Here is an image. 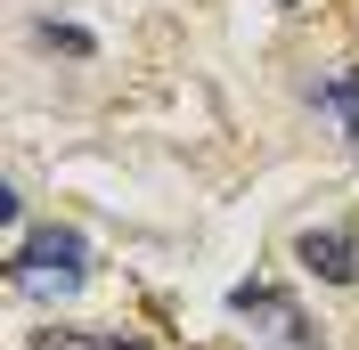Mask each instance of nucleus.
<instances>
[{"label":"nucleus","mask_w":359,"mask_h":350,"mask_svg":"<svg viewBox=\"0 0 359 350\" xmlns=\"http://www.w3.org/2000/svg\"><path fill=\"white\" fill-rule=\"evenodd\" d=\"M82 269H90V244L74 237V228H49V237H33V244L8 253V277L33 285V293H74Z\"/></svg>","instance_id":"obj_1"},{"label":"nucleus","mask_w":359,"mask_h":350,"mask_svg":"<svg viewBox=\"0 0 359 350\" xmlns=\"http://www.w3.org/2000/svg\"><path fill=\"white\" fill-rule=\"evenodd\" d=\"M229 309H237L245 326H262V334H278V342H294V350H318V326L286 302V293H278V285H262V277L237 285V293H229Z\"/></svg>","instance_id":"obj_2"},{"label":"nucleus","mask_w":359,"mask_h":350,"mask_svg":"<svg viewBox=\"0 0 359 350\" xmlns=\"http://www.w3.org/2000/svg\"><path fill=\"white\" fill-rule=\"evenodd\" d=\"M294 253H302V269H311V277H327V285H351V277H359V244L343 237V228H302V244H294Z\"/></svg>","instance_id":"obj_3"},{"label":"nucleus","mask_w":359,"mask_h":350,"mask_svg":"<svg viewBox=\"0 0 359 350\" xmlns=\"http://www.w3.org/2000/svg\"><path fill=\"white\" fill-rule=\"evenodd\" d=\"M318 106L335 114V122H343V139L359 147V66L343 74V82H327V90H318Z\"/></svg>","instance_id":"obj_4"},{"label":"nucleus","mask_w":359,"mask_h":350,"mask_svg":"<svg viewBox=\"0 0 359 350\" xmlns=\"http://www.w3.org/2000/svg\"><path fill=\"white\" fill-rule=\"evenodd\" d=\"M33 350H139V342H114V334H82V326H49V334H33Z\"/></svg>","instance_id":"obj_5"},{"label":"nucleus","mask_w":359,"mask_h":350,"mask_svg":"<svg viewBox=\"0 0 359 350\" xmlns=\"http://www.w3.org/2000/svg\"><path fill=\"white\" fill-rule=\"evenodd\" d=\"M33 33H41V49H66V57H90V49H98L82 24H33Z\"/></svg>","instance_id":"obj_6"}]
</instances>
